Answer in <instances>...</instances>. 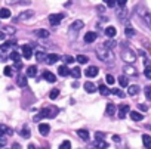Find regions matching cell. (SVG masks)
Masks as SVG:
<instances>
[{"label":"cell","mask_w":151,"mask_h":149,"mask_svg":"<svg viewBox=\"0 0 151 149\" xmlns=\"http://www.w3.org/2000/svg\"><path fill=\"white\" fill-rule=\"evenodd\" d=\"M27 75H28V77H36V75H37V67L31 65V67L27 68Z\"/></svg>","instance_id":"23"},{"label":"cell","mask_w":151,"mask_h":149,"mask_svg":"<svg viewBox=\"0 0 151 149\" xmlns=\"http://www.w3.org/2000/svg\"><path fill=\"white\" fill-rule=\"evenodd\" d=\"M39 131H40L42 136H48L49 131H50V126L46 124V122H42V124L39 126Z\"/></svg>","instance_id":"10"},{"label":"cell","mask_w":151,"mask_h":149,"mask_svg":"<svg viewBox=\"0 0 151 149\" xmlns=\"http://www.w3.org/2000/svg\"><path fill=\"white\" fill-rule=\"evenodd\" d=\"M104 3L108 6V7H113L115 6V3H117V0H104Z\"/></svg>","instance_id":"42"},{"label":"cell","mask_w":151,"mask_h":149,"mask_svg":"<svg viewBox=\"0 0 151 149\" xmlns=\"http://www.w3.org/2000/svg\"><path fill=\"white\" fill-rule=\"evenodd\" d=\"M104 45H105L107 47H108V49H113L115 45H117V43H115V41H113V40H108V41H105Z\"/></svg>","instance_id":"43"},{"label":"cell","mask_w":151,"mask_h":149,"mask_svg":"<svg viewBox=\"0 0 151 149\" xmlns=\"http://www.w3.org/2000/svg\"><path fill=\"white\" fill-rule=\"evenodd\" d=\"M19 134H21L22 137H25V139H28V137H30V128H28V127H22L21 131H19Z\"/></svg>","instance_id":"33"},{"label":"cell","mask_w":151,"mask_h":149,"mask_svg":"<svg viewBox=\"0 0 151 149\" xmlns=\"http://www.w3.org/2000/svg\"><path fill=\"white\" fill-rule=\"evenodd\" d=\"M15 67H16V69H21V68H22V65H21L19 61H18V62H15Z\"/></svg>","instance_id":"54"},{"label":"cell","mask_w":151,"mask_h":149,"mask_svg":"<svg viewBox=\"0 0 151 149\" xmlns=\"http://www.w3.org/2000/svg\"><path fill=\"white\" fill-rule=\"evenodd\" d=\"M95 52H96V56L99 58L101 61H104V62H111L113 61V52H111V49L107 47L104 43L101 46H98Z\"/></svg>","instance_id":"1"},{"label":"cell","mask_w":151,"mask_h":149,"mask_svg":"<svg viewBox=\"0 0 151 149\" xmlns=\"http://www.w3.org/2000/svg\"><path fill=\"white\" fill-rule=\"evenodd\" d=\"M64 61H65L67 64H73V62H74L76 59H74L73 56H64Z\"/></svg>","instance_id":"47"},{"label":"cell","mask_w":151,"mask_h":149,"mask_svg":"<svg viewBox=\"0 0 151 149\" xmlns=\"http://www.w3.org/2000/svg\"><path fill=\"white\" fill-rule=\"evenodd\" d=\"M70 75H73L74 78H79L80 75H82V71H80V68H71Z\"/></svg>","instance_id":"31"},{"label":"cell","mask_w":151,"mask_h":149,"mask_svg":"<svg viewBox=\"0 0 151 149\" xmlns=\"http://www.w3.org/2000/svg\"><path fill=\"white\" fill-rule=\"evenodd\" d=\"M13 131L9 128V127H6V126H3V124H0V136H5V134H12Z\"/></svg>","instance_id":"24"},{"label":"cell","mask_w":151,"mask_h":149,"mask_svg":"<svg viewBox=\"0 0 151 149\" xmlns=\"http://www.w3.org/2000/svg\"><path fill=\"white\" fill-rule=\"evenodd\" d=\"M92 146H93V148H107L108 145H107V142H105L104 139H98V140H96V142H95Z\"/></svg>","instance_id":"26"},{"label":"cell","mask_w":151,"mask_h":149,"mask_svg":"<svg viewBox=\"0 0 151 149\" xmlns=\"http://www.w3.org/2000/svg\"><path fill=\"white\" fill-rule=\"evenodd\" d=\"M144 75H145L147 78H151V67H150V65L145 68V71H144Z\"/></svg>","instance_id":"44"},{"label":"cell","mask_w":151,"mask_h":149,"mask_svg":"<svg viewBox=\"0 0 151 149\" xmlns=\"http://www.w3.org/2000/svg\"><path fill=\"white\" fill-rule=\"evenodd\" d=\"M9 58H11L13 62H18V61H19V53H18V52H11Z\"/></svg>","instance_id":"36"},{"label":"cell","mask_w":151,"mask_h":149,"mask_svg":"<svg viewBox=\"0 0 151 149\" xmlns=\"http://www.w3.org/2000/svg\"><path fill=\"white\" fill-rule=\"evenodd\" d=\"M5 37H6V33L5 31H0V40H5Z\"/></svg>","instance_id":"53"},{"label":"cell","mask_w":151,"mask_h":149,"mask_svg":"<svg viewBox=\"0 0 151 149\" xmlns=\"http://www.w3.org/2000/svg\"><path fill=\"white\" fill-rule=\"evenodd\" d=\"M85 90H86L87 93H93V92H96V86H95L92 81H86V83H85Z\"/></svg>","instance_id":"16"},{"label":"cell","mask_w":151,"mask_h":149,"mask_svg":"<svg viewBox=\"0 0 151 149\" xmlns=\"http://www.w3.org/2000/svg\"><path fill=\"white\" fill-rule=\"evenodd\" d=\"M95 40H96V33L89 31V33L85 34V41H86V43H93Z\"/></svg>","instance_id":"14"},{"label":"cell","mask_w":151,"mask_h":149,"mask_svg":"<svg viewBox=\"0 0 151 149\" xmlns=\"http://www.w3.org/2000/svg\"><path fill=\"white\" fill-rule=\"evenodd\" d=\"M133 121H141L142 118H144V115H141V114L138 111H130V115H129Z\"/></svg>","instance_id":"20"},{"label":"cell","mask_w":151,"mask_h":149,"mask_svg":"<svg viewBox=\"0 0 151 149\" xmlns=\"http://www.w3.org/2000/svg\"><path fill=\"white\" fill-rule=\"evenodd\" d=\"M59 59H61V56H59L58 53H49V55H46V62H48L49 65L58 62Z\"/></svg>","instance_id":"7"},{"label":"cell","mask_w":151,"mask_h":149,"mask_svg":"<svg viewBox=\"0 0 151 149\" xmlns=\"http://www.w3.org/2000/svg\"><path fill=\"white\" fill-rule=\"evenodd\" d=\"M59 96V90L58 89H53V90H50V93H49V98L53 100V99H56Z\"/></svg>","instance_id":"35"},{"label":"cell","mask_w":151,"mask_h":149,"mask_svg":"<svg viewBox=\"0 0 151 149\" xmlns=\"http://www.w3.org/2000/svg\"><path fill=\"white\" fill-rule=\"evenodd\" d=\"M96 9H98V12H99V13H102V12L105 11V9H104V6H98Z\"/></svg>","instance_id":"55"},{"label":"cell","mask_w":151,"mask_h":149,"mask_svg":"<svg viewBox=\"0 0 151 149\" xmlns=\"http://www.w3.org/2000/svg\"><path fill=\"white\" fill-rule=\"evenodd\" d=\"M58 112H59V109L58 108H55V106H48V108H44V109H42L37 115L34 117V121H39V120H42V118H44V117H48V118H53L55 115H58Z\"/></svg>","instance_id":"2"},{"label":"cell","mask_w":151,"mask_h":149,"mask_svg":"<svg viewBox=\"0 0 151 149\" xmlns=\"http://www.w3.org/2000/svg\"><path fill=\"white\" fill-rule=\"evenodd\" d=\"M70 71H71V69H70V68H67L65 65L58 67V74H59L61 77H67V75H70Z\"/></svg>","instance_id":"15"},{"label":"cell","mask_w":151,"mask_h":149,"mask_svg":"<svg viewBox=\"0 0 151 149\" xmlns=\"http://www.w3.org/2000/svg\"><path fill=\"white\" fill-rule=\"evenodd\" d=\"M105 80H107V83H108V84H113V83L115 81V80H114V77H113L111 74H108V75H107V77H105Z\"/></svg>","instance_id":"46"},{"label":"cell","mask_w":151,"mask_h":149,"mask_svg":"<svg viewBox=\"0 0 151 149\" xmlns=\"http://www.w3.org/2000/svg\"><path fill=\"white\" fill-rule=\"evenodd\" d=\"M83 25H85V22L83 21H80V19H77V21H74L73 24L70 25V31H73V33H76V31H79V30H82L83 28Z\"/></svg>","instance_id":"5"},{"label":"cell","mask_w":151,"mask_h":149,"mask_svg":"<svg viewBox=\"0 0 151 149\" xmlns=\"http://www.w3.org/2000/svg\"><path fill=\"white\" fill-rule=\"evenodd\" d=\"M123 71H124V74H126V75H136L138 74L136 69L133 68V67H130V65H126V67L123 68Z\"/></svg>","instance_id":"17"},{"label":"cell","mask_w":151,"mask_h":149,"mask_svg":"<svg viewBox=\"0 0 151 149\" xmlns=\"http://www.w3.org/2000/svg\"><path fill=\"white\" fill-rule=\"evenodd\" d=\"M150 128H151V127H150Z\"/></svg>","instance_id":"57"},{"label":"cell","mask_w":151,"mask_h":149,"mask_svg":"<svg viewBox=\"0 0 151 149\" xmlns=\"http://www.w3.org/2000/svg\"><path fill=\"white\" fill-rule=\"evenodd\" d=\"M119 83H120V86H121V87H126V86H129L128 77H126V75H120V77H119Z\"/></svg>","instance_id":"32"},{"label":"cell","mask_w":151,"mask_h":149,"mask_svg":"<svg viewBox=\"0 0 151 149\" xmlns=\"http://www.w3.org/2000/svg\"><path fill=\"white\" fill-rule=\"evenodd\" d=\"M43 78H44L46 81H49V83H55V81H56L55 74H52L50 71H44V73H43Z\"/></svg>","instance_id":"12"},{"label":"cell","mask_w":151,"mask_h":149,"mask_svg":"<svg viewBox=\"0 0 151 149\" xmlns=\"http://www.w3.org/2000/svg\"><path fill=\"white\" fill-rule=\"evenodd\" d=\"M31 16H34V12H33V11H24L22 13L18 15L16 21H27V19H30Z\"/></svg>","instance_id":"6"},{"label":"cell","mask_w":151,"mask_h":149,"mask_svg":"<svg viewBox=\"0 0 151 149\" xmlns=\"http://www.w3.org/2000/svg\"><path fill=\"white\" fill-rule=\"evenodd\" d=\"M111 93H113V94H115V96H119V98H124V96H126V94H124L120 89H113V90H111Z\"/></svg>","instance_id":"39"},{"label":"cell","mask_w":151,"mask_h":149,"mask_svg":"<svg viewBox=\"0 0 151 149\" xmlns=\"http://www.w3.org/2000/svg\"><path fill=\"white\" fill-rule=\"evenodd\" d=\"M22 56H24L25 59H31V56H33V49H31V46H28V45L22 46Z\"/></svg>","instance_id":"8"},{"label":"cell","mask_w":151,"mask_h":149,"mask_svg":"<svg viewBox=\"0 0 151 149\" xmlns=\"http://www.w3.org/2000/svg\"><path fill=\"white\" fill-rule=\"evenodd\" d=\"M6 146V139L3 136H0V148H5Z\"/></svg>","instance_id":"49"},{"label":"cell","mask_w":151,"mask_h":149,"mask_svg":"<svg viewBox=\"0 0 151 149\" xmlns=\"http://www.w3.org/2000/svg\"><path fill=\"white\" fill-rule=\"evenodd\" d=\"M98 90H99V93L102 94V96H108L110 93H111V90L108 89V87H107L105 84H101L99 87H98Z\"/></svg>","instance_id":"21"},{"label":"cell","mask_w":151,"mask_h":149,"mask_svg":"<svg viewBox=\"0 0 151 149\" xmlns=\"http://www.w3.org/2000/svg\"><path fill=\"white\" fill-rule=\"evenodd\" d=\"M124 15H126V11H124L123 7L117 11V16H119V18H121V19H123V18H124Z\"/></svg>","instance_id":"45"},{"label":"cell","mask_w":151,"mask_h":149,"mask_svg":"<svg viewBox=\"0 0 151 149\" xmlns=\"http://www.w3.org/2000/svg\"><path fill=\"white\" fill-rule=\"evenodd\" d=\"M3 73H5V75H7V77H12V75H13V69H12V67H5Z\"/></svg>","instance_id":"37"},{"label":"cell","mask_w":151,"mask_h":149,"mask_svg":"<svg viewBox=\"0 0 151 149\" xmlns=\"http://www.w3.org/2000/svg\"><path fill=\"white\" fill-rule=\"evenodd\" d=\"M126 36L128 37H133L135 36V30H133L132 27H126Z\"/></svg>","instance_id":"41"},{"label":"cell","mask_w":151,"mask_h":149,"mask_svg":"<svg viewBox=\"0 0 151 149\" xmlns=\"http://www.w3.org/2000/svg\"><path fill=\"white\" fill-rule=\"evenodd\" d=\"M138 92H139V87H138L136 84H133V86H129V87H128V93H129L130 96L138 94Z\"/></svg>","instance_id":"25"},{"label":"cell","mask_w":151,"mask_h":149,"mask_svg":"<svg viewBox=\"0 0 151 149\" xmlns=\"http://www.w3.org/2000/svg\"><path fill=\"white\" fill-rule=\"evenodd\" d=\"M5 31H11V34L15 31V28L13 27H5Z\"/></svg>","instance_id":"52"},{"label":"cell","mask_w":151,"mask_h":149,"mask_svg":"<svg viewBox=\"0 0 151 149\" xmlns=\"http://www.w3.org/2000/svg\"><path fill=\"white\" fill-rule=\"evenodd\" d=\"M115 109H117V108H115V105L110 102L108 105H107V108H105V115H108V117L114 115V114H115Z\"/></svg>","instance_id":"13"},{"label":"cell","mask_w":151,"mask_h":149,"mask_svg":"<svg viewBox=\"0 0 151 149\" xmlns=\"http://www.w3.org/2000/svg\"><path fill=\"white\" fill-rule=\"evenodd\" d=\"M9 16H11V11L9 9H6V7L0 9V18L2 19H6V18H9Z\"/></svg>","instance_id":"29"},{"label":"cell","mask_w":151,"mask_h":149,"mask_svg":"<svg viewBox=\"0 0 151 149\" xmlns=\"http://www.w3.org/2000/svg\"><path fill=\"white\" fill-rule=\"evenodd\" d=\"M77 134H79V137L82 139V140H85V142H87L89 140V133H87V130H77Z\"/></svg>","instance_id":"18"},{"label":"cell","mask_w":151,"mask_h":149,"mask_svg":"<svg viewBox=\"0 0 151 149\" xmlns=\"http://www.w3.org/2000/svg\"><path fill=\"white\" fill-rule=\"evenodd\" d=\"M27 77H28V75H19V77H18V86H19V87H25L27 86Z\"/></svg>","instance_id":"28"},{"label":"cell","mask_w":151,"mask_h":149,"mask_svg":"<svg viewBox=\"0 0 151 149\" xmlns=\"http://www.w3.org/2000/svg\"><path fill=\"white\" fill-rule=\"evenodd\" d=\"M144 93H145V98H147L148 100H151V84L147 86L145 89H144Z\"/></svg>","instance_id":"38"},{"label":"cell","mask_w":151,"mask_h":149,"mask_svg":"<svg viewBox=\"0 0 151 149\" xmlns=\"http://www.w3.org/2000/svg\"><path fill=\"white\" fill-rule=\"evenodd\" d=\"M34 34L37 37H40V39H48L49 37V31L48 30H37V31H34Z\"/></svg>","instance_id":"19"},{"label":"cell","mask_w":151,"mask_h":149,"mask_svg":"<svg viewBox=\"0 0 151 149\" xmlns=\"http://www.w3.org/2000/svg\"><path fill=\"white\" fill-rule=\"evenodd\" d=\"M36 56H37V61H39V62H43V61H46V58H44L46 55H44L43 52H37V53H36Z\"/></svg>","instance_id":"40"},{"label":"cell","mask_w":151,"mask_h":149,"mask_svg":"<svg viewBox=\"0 0 151 149\" xmlns=\"http://www.w3.org/2000/svg\"><path fill=\"white\" fill-rule=\"evenodd\" d=\"M126 3H128V0H117V5L120 7H124V6H126Z\"/></svg>","instance_id":"50"},{"label":"cell","mask_w":151,"mask_h":149,"mask_svg":"<svg viewBox=\"0 0 151 149\" xmlns=\"http://www.w3.org/2000/svg\"><path fill=\"white\" fill-rule=\"evenodd\" d=\"M61 148H62V149H67V148H71V143L68 142V140H65V142H62V143H61Z\"/></svg>","instance_id":"48"},{"label":"cell","mask_w":151,"mask_h":149,"mask_svg":"<svg viewBox=\"0 0 151 149\" xmlns=\"http://www.w3.org/2000/svg\"><path fill=\"white\" fill-rule=\"evenodd\" d=\"M113 140L114 142H120V136H113Z\"/></svg>","instance_id":"56"},{"label":"cell","mask_w":151,"mask_h":149,"mask_svg":"<svg viewBox=\"0 0 151 149\" xmlns=\"http://www.w3.org/2000/svg\"><path fill=\"white\" fill-rule=\"evenodd\" d=\"M128 112H130L129 105H120V106H119V117H120L121 120L128 115Z\"/></svg>","instance_id":"9"},{"label":"cell","mask_w":151,"mask_h":149,"mask_svg":"<svg viewBox=\"0 0 151 149\" xmlns=\"http://www.w3.org/2000/svg\"><path fill=\"white\" fill-rule=\"evenodd\" d=\"M142 143H144L145 148H151V136H148V134L142 136Z\"/></svg>","instance_id":"27"},{"label":"cell","mask_w":151,"mask_h":149,"mask_svg":"<svg viewBox=\"0 0 151 149\" xmlns=\"http://www.w3.org/2000/svg\"><path fill=\"white\" fill-rule=\"evenodd\" d=\"M139 109H141V111H147L148 106H147V105H141V103H139Z\"/></svg>","instance_id":"51"},{"label":"cell","mask_w":151,"mask_h":149,"mask_svg":"<svg viewBox=\"0 0 151 149\" xmlns=\"http://www.w3.org/2000/svg\"><path fill=\"white\" fill-rule=\"evenodd\" d=\"M121 59L124 61V62L133 64V62L136 61V56H135V53H133L130 49H124V50L121 52Z\"/></svg>","instance_id":"3"},{"label":"cell","mask_w":151,"mask_h":149,"mask_svg":"<svg viewBox=\"0 0 151 149\" xmlns=\"http://www.w3.org/2000/svg\"><path fill=\"white\" fill-rule=\"evenodd\" d=\"M104 33H105V36H107V37L113 39V37L115 36V33H117V31H115V28H114V27H107Z\"/></svg>","instance_id":"22"},{"label":"cell","mask_w":151,"mask_h":149,"mask_svg":"<svg viewBox=\"0 0 151 149\" xmlns=\"http://www.w3.org/2000/svg\"><path fill=\"white\" fill-rule=\"evenodd\" d=\"M62 18H64V13H52V15H49V24L50 25H58L61 21H62Z\"/></svg>","instance_id":"4"},{"label":"cell","mask_w":151,"mask_h":149,"mask_svg":"<svg viewBox=\"0 0 151 149\" xmlns=\"http://www.w3.org/2000/svg\"><path fill=\"white\" fill-rule=\"evenodd\" d=\"M76 61H77L79 64H82V65H83V64H87V62H89V58L85 56V55H79V56L76 58Z\"/></svg>","instance_id":"30"},{"label":"cell","mask_w":151,"mask_h":149,"mask_svg":"<svg viewBox=\"0 0 151 149\" xmlns=\"http://www.w3.org/2000/svg\"><path fill=\"white\" fill-rule=\"evenodd\" d=\"M142 16H144V21L147 22V25L151 28V13H148V12H144L142 13Z\"/></svg>","instance_id":"34"},{"label":"cell","mask_w":151,"mask_h":149,"mask_svg":"<svg viewBox=\"0 0 151 149\" xmlns=\"http://www.w3.org/2000/svg\"><path fill=\"white\" fill-rule=\"evenodd\" d=\"M98 73H99V69H98L96 67H91V68H87L86 71H85L86 77H89V78H92V77H96V75H98Z\"/></svg>","instance_id":"11"}]
</instances>
